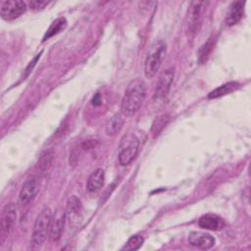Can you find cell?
I'll list each match as a JSON object with an SVG mask.
<instances>
[{
    "instance_id": "6da1fadb",
    "label": "cell",
    "mask_w": 251,
    "mask_h": 251,
    "mask_svg": "<svg viewBox=\"0 0 251 251\" xmlns=\"http://www.w3.org/2000/svg\"><path fill=\"white\" fill-rule=\"evenodd\" d=\"M146 95V85L140 78L129 81L121 103L122 114L128 117L134 115L141 107Z\"/></svg>"
},
{
    "instance_id": "7a4b0ae2",
    "label": "cell",
    "mask_w": 251,
    "mask_h": 251,
    "mask_svg": "<svg viewBox=\"0 0 251 251\" xmlns=\"http://www.w3.org/2000/svg\"><path fill=\"white\" fill-rule=\"evenodd\" d=\"M53 213L50 208H44L36 217L30 237V249L37 250L45 242L51 226Z\"/></svg>"
},
{
    "instance_id": "3957f363",
    "label": "cell",
    "mask_w": 251,
    "mask_h": 251,
    "mask_svg": "<svg viewBox=\"0 0 251 251\" xmlns=\"http://www.w3.org/2000/svg\"><path fill=\"white\" fill-rule=\"evenodd\" d=\"M166 51V43L162 40L155 41L151 44L144 62V74L147 78H152L156 75L163 63Z\"/></svg>"
},
{
    "instance_id": "277c9868",
    "label": "cell",
    "mask_w": 251,
    "mask_h": 251,
    "mask_svg": "<svg viewBox=\"0 0 251 251\" xmlns=\"http://www.w3.org/2000/svg\"><path fill=\"white\" fill-rule=\"evenodd\" d=\"M139 151V140L132 134L126 136L121 143L119 152V163L121 166L129 165L137 156Z\"/></svg>"
},
{
    "instance_id": "5b68a950",
    "label": "cell",
    "mask_w": 251,
    "mask_h": 251,
    "mask_svg": "<svg viewBox=\"0 0 251 251\" xmlns=\"http://www.w3.org/2000/svg\"><path fill=\"white\" fill-rule=\"evenodd\" d=\"M208 3L202 1H192L187 11L186 17V31L187 35L194 36L201 25L202 13Z\"/></svg>"
},
{
    "instance_id": "8992f818",
    "label": "cell",
    "mask_w": 251,
    "mask_h": 251,
    "mask_svg": "<svg viewBox=\"0 0 251 251\" xmlns=\"http://www.w3.org/2000/svg\"><path fill=\"white\" fill-rule=\"evenodd\" d=\"M17 219V209L13 203L7 204L2 212L0 217V243L7 238L10 231L12 230L14 224Z\"/></svg>"
},
{
    "instance_id": "52a82bcc",
    "label": "cell",
    "mask_w": 251,
    "mask_h": 251,
    "mask_svg": "<svg viewBox=\"0 0 251 251\" xmlns=\"http://www.w3.org/2000/svg\"><path fill=\"white\" fill-rule=\"evenodd\" d=\"M26 11V4L22 0H9L3 2L0 15L5 21H13L21 17Z\"/></svg>"
},
{
    "instance_id": "ba28073f",
    "label": "cell",
    "mask_w": 251,
    "mask_h": 251,
    "mask_svg": "<svg viewBox=\"0 0 251 251\" xmlns=\"http://www.w3.org/2000/svg\"><path fill=\"white\" fill-rule=\"evenodd\" d=\"M40 187V180L33 176L25 180L19 193V205L21 207L27 205L37 194Z\"/></svg>"
},
{
    "instance_id": "9c48e42d",
    "label": "cell",
    "mask_w": 251,
    "mask_h": 251,
    "mask_svg": "<svg viewBox=\"0 0 251 251\" xmlns=\"http://www.w3.org/2000/svg\"><path fill=\"white\" fill-rule=\"evenodd\" d=\"M174 75H175V71L173 68L167 69L160 75L157 85H156V89L154 92L155 99L160 100L167 97L174 80Z\"/></svg>"
},
{
    "instance_id": "30bf717a",
    "label": "cell",
    "mask_w": 251,
    "mask_h": 251,
    "mask_svg": "<svg viewBox=\"0 0 251 251\" xmlns=\"http://www.w3.org/2000/svg\"><path fill=\"white\" fill-rule=\"evenodd\" d=\"M187 241L190 245L202 250L211 249L216 243L214 236L201 231H191L187 237Z\"/></svg>"
},
{
    "instance_id": "8fae6325",
    "label": "cell",
    "mask_w": 251,
    "mask_h": 251,
    "mask_svg": "<svg viewBox=\"0 0 251 251\" xmlns=\"http://www.w3.org/2000/svg\"><path fill=\"white\" fill-rule=\"evenodd\" d=\"M244 5L245 2L243 1H236L231 3L226 16V24L227 25H234L242 19L244 14Z\"/></svg>"
},
{
    "instance_id": "7c38bea8",
    "label": "cell",
    "mask_w": 251,
    "mask_h": 251,
    "mask_svg": "<svg viewBox=\"0 0 251 251\" xmlns=\"http://www.w3.org/2000/svg\"><path fill=\"white\" fill-rule=\"evenodd\" d=\"M198 225L204 229L219 230L225 226V222L220 216L215 214H206L199 219Z\"/></svg>"
},
{
    "instance_id": "4fadbf2b",
    "label": "cell",
    "mask_w": 251,
    "mask_h": 251,
    "mask_svg": "<svg viewBox=\"0 0 251 251\" xmlns=\"http://www.w3.org/2000/svg\"><path fill=\"white\" fill-rule=\"evenodd\" d=\"M66 219V213H60L57 214L55 217H53L49 231V237L52 241H58L62 235L63 227H64V222Z\"/></svg>"
},
{
    "instance_id": "5bb4252c",
    "label": "cell",
    "mask_w": 251,
    "mask_h": 251,
    "mask_svg": "<svg viewBox=\"0 0 251 251\" xmlns=\"http://www.w3.org/2000/svg\"><path fill=\"white\" fill-rule=\"evenodd\" d=\"M105 173L102 169H96L88 177L87 189L90 192L98 191L104 184Z\"/></svg>"
},
{
    "instance_id": "9a60e30c",
    "label": "cell",
    "mask_w": 251,
    "mask_h": 251,
    "mask_svg": "<svg viewBox=\"0 0 251 251\" xmlns=\"http://www.w3.org/2000/svg\"><path fill=\"white\" fill-rule=\"evenodd\" d=\"M239 87V83L236 81H229L226 82L217 88H215L213 91H211L208 94V98L209 99H216L222 96H225L226 94H229L231 92H233L234 90H236Z\"/></svg>"
},
{
    "instance_id": "2e32d148",
    "label": "cell",
    "mask_w": 251,
    "mask_h": 251,
    "mask_svg": "<svg viewBox=\"0 0 251 251\" xmlns=\"http://www.w3.org/2000/svg\"><path fill=\"white\" fill-rule=\"evenodd\" d=\"M67 26V20L65 18H58L56 19L55 21H53V23L50 25L49 28L46 30L44 36H43V39H42V42L48 40L49 38L53 37L54 35L58 34L59 32L63 31Z\"/></svg>"
},
{
    "instance_id": "e0dca14e",
    "label": "cell",
    "mask_w": 251,
    "mask_h": 251,
    "mask_svg": "<svg viewBox=\"0 0 251 251\" xmlns=\"http://www.w3.org/2000/svg\"><path fill=\"white\" fill-rule=\"evenodd\" d=\"M124 125V118L122 114H115L106 124V133L107 135H115L117 134Z\"/></svg>"
},
{
    "instance_id": "ac0fdd59",
    "label": "cell",
    "mask_w": 251,
    "mask_h": 251,
    "mask_svg": "<svg viewBox=\"0 0 251 251\" xmlns=\"http://www.w3.org/2000/svg\"><path fill=\"white\" fill-rule=\"evenodd\" d=\"M143 242H144V238L141 235L139 234L132 235L131 237L128 238V240L126 241L125 246L122 248V250H137L142 246Z\"/></svg>"
},
{
    "instance_id": "d6986e66",
    "label": "cell",
    "mask_w": 251,
    "mask_h": 251,
    "mask_svg": "<svg viewBox=\"0 0 251 251\" xmlns=\"http://www.w3.org/2000/svg\"><path fill=\"white\" fill-rule=\"evenodd\" d=\"M168 121H169L168 115L160 116V117H158V118L154 121V123H153V125H152V128H151V131H152L154 137H156V136L162 131V129H163V128L165 127V126L167 125Z\"/></svg>"
},
{
    "instance_id": "ffe728a7",
    "label": "cell",
    "mask_w": 251,
    "mask_h": 251,
    "mask_svg": "<svg viewBox=\"0 0 251 251\" xmlns=\"http://www.w3.org/2000/svg\"><path fill=\"white\" fill-rule=\"evenodd\" d=\"M52 160H53V152H52V151H47V152H45V153L41 156V158H40V160H39V162H38V168H39V170L42 171V172L46 171V170L48 169V167L51 165Z\"/></svg>"
},
{
    "instance_id": "44dd1931",
    "label": "cell",
    "mask_w": 251,
    "mask_h": 251,
    "mask_svg": "<svg viewBox=\"0 0 251 251\" xmlns=\"http://www.w3.org/2000/svg\"><path fill=\"white\" fill-rule=\"evenodd\" d=\"M212 49H213V40H212V38H209V40L200 49V52H199V61H200V63H204L207 60V58L209 57Z\"/></svg>"
},
{
    "instance_id": "7402d4cb",
    "label": "cell",
    "mask_w": 251,
    "mask_h": 251,
    "mask_svg": "<svg viewBox=\"0 0 251 251\" xmlns=\"http://www.w3.org/2000/svg\"><path fill=\"white\" fill-rule=\"evenodd\" d=\"M80 201L77 197L73 196L69 202H68V207H67V213L66 214H71V215H76L78 214L80 210Z\"/></svg>"
},
{
    "instance_id": "603a6c76",
    "label": "cell",
    "mask_w": 251,
    "mask_h": 251,
    "mask_svg": "<svg viewBox=\"0 0 251 251\" xmlns=\"http://www.w3.org/2000/svg\"><path fill=\"white\" fill-rule=\"evenodd\" d=\"M48 4H49V2L44 1V0H31L28 2V6H29L30 10H32L34 12L43 10Z\"/></svg>"
},
{
    "instance_id": "cb8c5ba5",
    "label": "cell",
    "mask_w": 251,
    "mask_h": 251,
    "mask_svg": "<svg viewBox=\"0 0 251 251\" xmlns=\"http://www.w3.org/2000/svg\"><path fill=\"white\" fill-rule=\"evenodd\" d=\"M41 54H42V51L39 53V54H37L34 58H33V60L28 64V66L25 68V75H24V77H26L28 75H29V73L31 72V70L33 69V67L35 66V64H36V62L38 61V59L40 58V56H41Z\"/></svg>"
}]
</instances>
